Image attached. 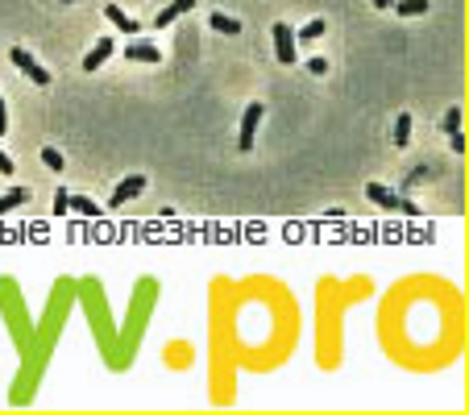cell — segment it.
<instances>
[{"mask_svg": "<svg viewBox=\"0 0 469 415\" xmlns=\"http://www.w3.org/2000/svg\"><path fill=\"white\" fill-rule=\"evenodd\" d=\"M391 4H395V0H374V8H391Z\"/></svg>", "mask_w": 469, "mask_h": 415, "instance_id": "obj_24", "label": "cell"}, {"mask_svg": "<svg viewBox=\"0 0 469 415\" xmlns=\"http://www.w3.org/2000/svg\"><path fill=\"white\" fill-rule=\"evenodd\" d=\"M407 141H412V116L399 112V121H395V145H407Z\"/></svg>", "mask_w": 469, "mask_h": 415, "instance_id": "obj_13", "label": "cell"}, {"mask_svg": "<svg viewBox=\"0 0 469 415\" xmlns=\"http://www.w3.org/2000/svg\"><path fill=\"white\" fill-rule=\"evenodd\" d=\"M125 58H133V62H158L162 54H158V46H150V42H133V37H129Z\"/></svg>", "mask_w": 469, "mask_h": 415, "instance_id": "obj_8", "label": "cell"}, {"mask_svg": "<svg viewBox=\"0 0 469 415\" xmlns=\"http://www.w3.org/2000/svg\"><path fill=\"white\" fill-rule=\"evenodd\" d=\"M58 4H75V0H58Z\"/></svg>", "mask_w": 469, "mask_h": 415, "instance_id": "obj_25", "label": "cell"}, {"mask_svg": "<svg viewBox=\"0 0 469 415\" xmlns=\"http://www.w3.org/2000/svg\"><path fill=\"white\" fill-rule=\"evenodd\" d=\"M262 116H266V108H262V104H249V108H245V116H241V137H237V150H254V133H258Z\"/></svg>", "mask_w": 469, "mask_h": 415, "instance_id": "obj_3", "label": "cell"}, {"mask_svg": "<svg viewBox=\"0 0 469 415\" xmlns=\"http://www.w3.org/2000/svg\"><path fill=\"white\" fill-rule=\"evenodd\" d=\"M67 208H71V212H79V216H100V204H96V200H87V195H67Z\"/></svg>", "mask_w": 469, "mask_h": 415, "instance_id": "obj_10", "label": "cell"}, {"mask_svg": "<svg viewBox=\"0 0 469 415\" xmlns=\"http://www.w3.org/2000/svg\"><path fill=\"white\" fill-rule=\"evenodd\" d=\"M366 195H370L378 208H391V212L399 208V195H395L391 187H382V183H366Z\"/></svg>", "mask_w": 469, "mask_h": 415, "instance_id": "obj_9", "label": "cell"}, {"mask_svg": "<svg viewBox=\"0 0 469 415\" xmlns=\"http://www.w3.org/2000/svg\"><path fill=\"white\" fill-rule=\"evenodd\" d=\"M112 50H116V42H112V37H100V42L87 50V58H83V71H100V62H104Z\"/></svg>", "mask_w": 469, "mask_h": 415, "instance_id": "obj_7", "label": "cell"}, {"mask_svg": "<svg viewBox=\"0 0 469 415\" xmlns=\"http://www.w3.org/2000/svg\"><path fill=\"white\" fill-rule=\"evenodd\" d=\"M25 200H29V187H12L8 195H0V216H4V212H12V208H21Z\"/></svg>", "mask_w": 469, "mask_h": 415, "instance_id": "obj_12", "label": "cell"}, {"mask_svg": "<svg viewBox=\"0 0 469 415\" xmlns=\"http://www.w3.org/2000/svg\"><path fill=\"white\" fill-rule=\"evenodd\" d=\"M308 71H312V75H324V71H328V58H308Z\"/></svg>", "mask_w": 469, "mask_h": 415, "instance_id": "obj_20", "label": "cell"}, {"mask_svg": "<svg viewBox=\"0 0 469 415\" xmlns=\"http://www.w3.org/2000/svg\"><path fill=\"white\" fill-rule=\"evenodd\" d=\"M141 191H145V175H129V179H121L116 191L108 195V208H121V204H129V200L141 195Z\"/></svg>", "mask_w": 469, "mask_h": 415, "instance_id": "obj_4", "label": "cell"}, {"mask_svg": "<svg viewBox=\"0 0 469 415\" xmlns=\"http://www.w3.org/2000/svg\"><path fill=\"white\" fill-rule=\"evenodd\" d=\"M12 170H17V162H12V158L0 150V175H12Z\"/></svg>", "mask_w": 469, "mask_h": 415, "instance_id": "obj_22", "label": "cell"}, {"mask_svg": "<svg viewBox=\"0 0 469 415\" xmlns=\"http://www.w3.org/2000/svg\"><path fill=\"white\" fill-rule=\"evenodd\" d=\"M195 4H200V0H170V4H166V8H162L158 17H154V25H158V29H166V25H175V21H179L183 12H191Z\"/></svg>", "mask_w": 469, "mask_h": 415, "instance_id": "obj_5", "label": "cell"}, {"mask_svg": "<svg viewBox=\"0 0 469 415\" xmlns=\"http://www.w3.org/2000/svg\"><path fill=\"white\" fill-rule=\"evenodd\" d=\"M449 145H453V154H466V133H461V129L449 133Z\"/></svg>", "mask_w": 469, "mask_h": 415, "instance_id": "obj_19", "label": "cell"}, {"mask_svg": "<svg viewBox=\"0 0 469 415\" xmlns=\"http://www.w3.org/2000/svg\"><path fill=\"white\" fill-rule=\"evenodd\" d=\"M270 37H274V54H278V62H283V67H295V62H299L295 29H291L287 21H278V25H270Z\"/></svg>", "mask_w": 469, "mask_h": 415, "instance_id": "obj_1", "label": "cell"}, {"mask_svg": "<svg viewBox=\"0 0 469 415\" xmlns=\"http://www.w3.org/2000/svg\"><path fill=\"white\" fill-rule=\"evenodd\" d=\"M42 162H46L50 170H62V154H58L54 145H46V150H42Z\"/></svg>", "mask_w": 469, "mask_h": 415, "instance_id": "obj_17", "label": "cell"}, {"mask_svg": "<svg viewBox=\"0 0 469 415\" xmlns=\"http://www.w3.org/2000/svg\"><path fill=\"white\" fill-rule=\"evenodd\" d=\"M71 208H67V187L62 191H54V216H67Z\"/></svg>", "mask_w": 469, "mask_h": 415, "instance_id": "obj_18", "label": "cell"}, {"mask_svg": "<svg viewBox=\"0 0 469 415\" xmlns=\"http://www.w3.org/2000/svg\"><path fill=\"white\" fill-rule=\"evenodd\" d=\"M441 129H445V133H457V129H461V108H457V104H453V108L445 112V121H441Z\"/></svg>", "mask_w": 469, "mask_h": 415, "instance_id": "obj_16", "label": "cell"}, {"mask_svg": "<svg viewBox=\"0 0 469 415\" xmlns=\"http://www.w3.org/2000/svg\"><path fill=\"white\" fill-rule=\"evenodd\" d=\"M324 25H328V21H320V17H316V21H308V25L299 29V42H312V37H320V33H324Z\"/></svg>", "mask_w": 469, "mask_h": 415, "instance_id": "obj_15", "label": "cell"}, {"mask_svg": "<svg viewBox=\"0 0 469 415\" xmlns=\"http://www.w3.org/2000/svg\"><path fill=\"white\" fill-rule=\"evenodd\" d=\"M395 212H403V216H420V208H416L412 200H403V195H399V208H395Z\"/></svg>", "mask_w": 469, "mask_h": 415, "instance_id": "obj_21", "label": "cell"}, {"mask_svg": "<svg viewBox=\"0 0 469 415\" xmlns=\"http://www.w3.org/2000/svg\"><path fill=\"white\" fill-rule=\"evenodd\" d=\"M212 29H216V33H233V37H237V33H241V21H237V17H229V12H212Z\"/></svg>", "mask_w": 469, "mask_h": 415, "instance_id": "obj_11", "label": "cell"}, {"mask_svg": "<svg viewBox=\"0 0 469 415\" xmlns=\"http://www.w3.org/2000/svg\"><path fill=\"white\" fill-rule=\"evenodd\" d=\"M8 58H12V62H17V71H21V75H29L37 87H50V71H46V67H42V62H37L25 46H12V50H8Z\"/></svg>", "mask_w": 469, "mask_h": 415, "instance_id": "obj_2", "label": "cell"}, {"mask_svg": "<svg viewBox=\"0 0 469 415\" xmlns=\"http://www.w3.org/2000/svg\"><path fill=\"white\" fill-rule=\"evenodd\" d=\"M4 129H8V112H4V100H0V137H4Z\"/></svg>", "mask_w": 469, "mask_h": 415, "instance_id": "obj_23", "label": "cell"}, {"mask_svg": "<svg viewBox=\"0 0 469 415\" xmlns=\"http://www.w3.org/2000/svg\"><path fill=\"white\" fill-rule=\"evenodd\" d=\"M432 0H399V17H424Z\"/></svg>", "mask_w": 469, "mask_h": 415, "instance_id": "obj_14", "label": "cell"}, {"mask_svg": "<svg viewBox=\"0 0 469 415\" xmlns=\"http://www.w3.org/2000/svg\"><path fill=\"white\" fill-rule=\"evenodd\" d=\"M104 17H108V21H112V25H116L121 33H129V37H133V33L141 29V25H137V21H133V17H129V12H125L121 4H104Z\"/></svg>", "mask_w": 469, "mask_h": 415, "instance_id": "obj_6", "label": "cell"}]
</instances>
